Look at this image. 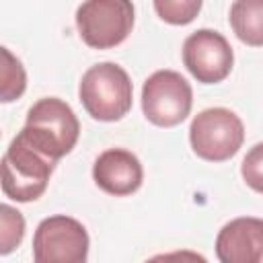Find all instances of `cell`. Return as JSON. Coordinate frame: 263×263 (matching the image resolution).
<instances>
[{
	"label": "cell",
	"mask_w": 263,
	"mask_h": 263,
	"mask_svg": "<svg viewBox=\"0 0 263 263\" xmlns=\"http://www.w3.org/2000/svg\"><path fill=\"white\" fill-rule=\"evenodd\" d=\"M18 136L43 156L58 162L76 146L80 121L66 101L58 97H45L27 111V121Z\"/></svg>",
	"instance_id": "obj_1"
},
{
	"label": "cell",
	"mask_w": 263,
	"mask_h": 263,
	"mask_svg": "<svg viewBox=\"0 0 263 263\" xmlns=\"http://www.w3.org/2000/svg\"><path fill=\"white\" fill-rule=\"evenodd\" d=\"M78 97L92 119L119 121L132 109L134 86L121 66L115 62H101L82 74Z\"/></svg>",
	"instance_id": "obj_2"
},
{
	"label": "cell",
	"mask_w": 263,
	"mask_h": 263,
	"mask_svg": "<svg viewBox=\"0 0 263 263\" xmlns=\"http://www.w3.org/2000/svg\"><path fill=\"white\" fill-rule=\"evenodd\" d=\"M55 162L35 150L18 134L2 156V191L6 197L27 203L39 199L49 183Z\"/></svg>",
	"instance_id": "obj_3"
},
{
	"label": "cell",
	"mask_w": 263,
	"mask_h": 263,
	"mask_svg": "<svg viewBox=\"0 0 263 263\" xmlns=\"http://www.w3.org/2000/svg\"><path fill=\"white\" fill-rule=\"evenodd\" d=\"M189 142L199 158L208 162H224L240 150L245 142V125L234 111L226 107H210L193 117L189 125Z\"/></svg>",
	"instance_id": "obj_4"
},
{
	"label": "cell",
	"mask_w": 263,
	"mask_h": 263,
	"mask_svg": "<svg viewBox=\"0 0 263 263\" xmlns=\"http://www.w3.org/2000/svg\"><path fill=\"white\" fill-rule=\"evenodd\" d=\"M134 21L129 0H88L76 8L80 39L92 49H111L123 43L134 29Z\"/></svg>",
	"instance_id": "obj_5"
},
{
	"label": "cell",
	"mask_w": 263,
	"mask_h": 263,
	"mask_svg": "<svg viewBox=\"0 0 263 263\" xmlns=\"http://www.w3.org/2000/svg\"><path fill=\"white\" fill-rule=\"evenodd\" d=\"M193 105L191 84L175 70H156L142 86L144 117L158 127H175L187 119Z\"/></svg>",
	"instance_id": "obj_6"
},
{
	"label": "cell",
	"mask_w": 263,
	"mask_h": 263,
	"mask_svg": "<svg viewBox=\"0 0 263 263\" xmlns=\"http://www.w3.org/2000/svg\"><path fill=\"white\" fill-rule=\"evenodd\" d=\"M88 232L76 218L58 214L39 222L33 234V263H86Z\"/></svg>",
	"instance_id": "obj_7"
},
{
	"label": "cell",
	"mask_w": 263,
	"mask_h": 263,
	"mask_svg": "<svg viewBox=\"0 0 263 263\" xmlns=\"http://www.w3.org/2000/svg\"><path fill=\"white\" fill-rule=\"evenodd\" d=\"M183 64L201 84L222 82L234 64L228 39L214 29H197L183 43Z\"/></svg>",
	"instance_id": "obj_8"
},
{
	"label": "cell",
	"mask_w": 263,
	"mask_h": 263,
	"mask_svg": "<svg viewBox=\"0 0 263 263\" xmlns=\"http://www.w3.org/2000/svg\"><path fill=\"white\" fill-rule=\"evenodd\" d=\"M216 257L220 263H263V218L226 222L216 236Z\"/></svg>",
	"instance_id": "obj_9"
},
{
	"label": "cell",
	"mask_w": 263,
	"mask_h": 263,
	"mask_svg": "<svg viewBox=\"0 0 263 263\" xmlns=\"http://www.w3.org/2000/svg\"><path fill=\"white\" fill-rule=\"evenodd\" d=\"M92 179L105 193L125 197L140 189L144 168L134 152L125 148H109L97 156L92 164Z\"/></svg>",
	"instance_id": "obj_10"
},
{
	"label": "cell",
	"mask_w": 263,
	"mask_h": 263,
	"mask_svg": "<svg viewBox=\"0 0 263 263\" xmlns=\"http://www.w3.org/2000/svg\"><path fill=\"white\" fill-rule=\"evenodd\" d=\"M228 18L234 35L242 43L251 47H263V0L232 2Z\"/></svg>",
	"instance_id": "obj_11"
},
{
	"label": "cell",
	"mask_w": 263,
	"mask_h": 263,
	"mask_svg": "<svg viewBox=\"0 0 263 263\" xmlns=\"http://www.w3.org/2000/svg\"><path fill=\"white\" fill-rule=\"evenodd\" d=\"M2 53V88H0V101L2 103H10L14 99H18L25 88H27V74H25V68L21 64L18 58H14L10 53L8 47H2L0 49Z\"/></svg>",
	"instance_id": "obj_12"
},
{
	"label": "cell",
	"mask_w": 263,
	"mask_h": 263,
	"mask_svg": "<svg viewBox=\"0 0 263 263\" xmlns=\"http://www.w3.org/2000/svg\"><path fill=\"white\" fill-rule=\"evenodd\" d=\"M0 220H2L0 253L8 255L21 245V240L25 236V218L16 208H12L8 203H2L0 205Z\"/></svg>",
	"instance_id": "obj_13"
},
{
	"label": "cell",
	"mask_w": 263,
	"mask_h": 263,
	"mask_svg": "<svg viewBox=\"0 0 263 263\" xmlns=\"http://www.w3.org/2000/svg\"><path fill=\"white\" fill-rule=\"evenodd\" d=\"M154 10L168 25H187L201 10V0H156Z\"/></svg>",
	"instance_id": "obj_14"
},
{
	"label": "cell",
	"mask_w": 263,
	"mask_h": 263,
	"mask_svg": "<svg viewBox=\"0 0 263 263\" xmlns=\"http://www.w3.org/2000/svg\"><path fill=\"white\" fill-rule=\"evenodd\" d=\"M240 175L253 191L263 193V142L255 144L247 152L240 162Z\"/></svg>",
	"instance_id": "obj_15"
},
{
	"label": "cell",
	"mask_w": 263,
	"mask_h": 263,
	"mask_svg": "<svg viewBox=\"0 0 263 263\" xmlns=\"http://www.w3.org/2000/svg\"><path fill=\"white\" fill-rule=\"evenodd\" d=\"M146 263H208V259L195 251L189 249H179V251H171V253H160L150 257Z\"/></svg>",
	"instance_id": "obj_16"
}]
</instances>
